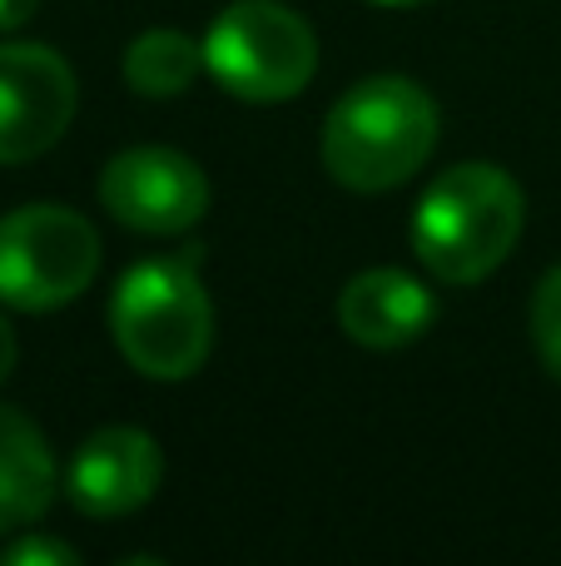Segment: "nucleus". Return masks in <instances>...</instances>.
<instances>
[{
  "instance_id": "f257e3e1",
  "label": "nucleus",
  "mask_w": 561,
  "mask_h": 566,
  "mask_svg": "<svg viewBox=\"0 0 561 566\" xmlns=\"http://www.w3.org/2000/svg\"><path fill=\"white\" fill-rule=\"evenodd\" d=\"M527 224V195L502 165H453L427 185L413 209V254L437 283L493 279Z\"/></svg>"
},
{
  "instance_id": "f03ea898",
  "label": "nucleus",
  "mask_w": 561,
  "mask_h": 566,
  "mask_svg": "<svg viewBox=\"0 0 561 566\" xmlns=\"http://www.w3.org/2000/svg\"><path fill=\"white\" fill-rule=\"evenodd\" d=\"M437 99L407 75H373L353 85L324 119V169L353 195H388L407 185L437 149Z\"/></svg>"
},
{
  "instance_id": "7ed1b4c3",
  "label": "nucleus",
  "mask_w": 561,
  "mask_h": 566,
  "mask_svg": "<svg viewBox=\"0 0 561 566\" xmlns=\"http://www.w3.org/2000/svg\"><path fill=\"white\" fill-rule=\"evenodd\" d=\"M109 333L139 378L184 382L214 348V303L194 254H165L135 264L109 293Z\"/></svg>"
},
{
  "instance_id": "20e7f679",
  "label": "nucleus",
  "mask_w": 561,
  "mask_h": 566,
  "mask_svg": "<svg viewBox=\"0 0 561 566\" xmlns=\"http://www.w3.org/2000/svg\"><path fill=\"white\" fill-rule=\"evenodd\" d=\"M204 70L219 90L248 105H278L308 90L318 70V35L278 0H234L204 35Z\"/></svg>"
},
{
  "instance_id": "39448f33",
  "label": "nucleus",
  "mask_w": 561,
  "mask_h": 566,
  "mask_svg": "<svg viewBox=\"0 0 561 566\" xmlns=\"http://www.w3.org/2000/svg\"><path fill=\"white\" fill-rule=\"evenodd\" d=\"M99 274V234L70 205H25L0 219V303L55 313Z\"/></svg>"
},
{
  "instance_id": "423d86ee",
  "label": "nucleus",
  "mask_w": 561,
  "mask_h": 566,
  "mask_svg": "<svg viewBox=\"0 0 561 566\" xmlns=\"http://www.w3.org/2000/svg\"><path fill=\"white\" fill-rule=\"evenodd\" d=\"M99 205L135 234H184L209 214V179L189 155L169 145H135L99 175Z\"/></svg>"
},
{
  "instance_id": "0eeeda50",
  "label": "nucleus",
  "mask_w": 561,
  "mask_h": 566,
  "mask_svg": "<svg viewBox=\"0 0 561 566\" xmlns=\"http://www.w3.org/2000/svg\"><path fill=\"white\" fill-rule=\"evenodd\" d=\"M80 109L75 70L50 45H0V165H30L65 139Z\"/></svg>"
},
{
  "instance_id": "6e6552de",
  "label": "nucleus",
  "mask_w": 561,
  "mask_h": 566,
  "mask_svg": "<svg viewBox=\"0 0 561 566\" xmlns=\"http://www.w3.org/2000/svg\"><path fill=\"white\" fill-rule=\"evenodd\" d=\"M159 482H165L159 442L145 428L115 422V428L89 432L75 448V458L65 468V497L85 517L109 522L139 512L159 492Z\"/></svg>"
},
{
  "instance_id": "1a4fd4ad",
  "label": "nucleus",
  "mask_w": 561,
  "mask_h": 566,
  "mask_svg": "<svg viewBox=\"0 0 561 566\" xmlns=\"http://www.w3.org/2000/svg\"><path fill=\"white\" fill-rule=\"evenodd\" d=\"M437 318V303L423 279L403 269H363L338 293V323L358 348L393 353L417 343Z\"/></svg>"
},
{
  "instance_id": "9d476101",
  "label": "nucleus",
  "mask_w": 561,
  "mask_h": 566,
  "mask_svg": "<svg viewBox=\"0 0 561 566\" xmlns=\"http://www.w3.org/2000/svg\"><path fill=\"white\" fill-rule=\"evenodd\" d=\"M55 452L20 408L0 402V537L25 532L55 502Z\"/></svg>"
},
{
  "instance_id": "9b49d317",
  "label": "nucleus",
  "mask_w": 561,
  "mask_h": 566,
  "mask_svg": "<svg viewBox=\"0 0 561 566\" xmlns=\"http://www.w3.org/2000/svg\"><path fill=\"white\" fill-rule=\"evenodd\" d=\"M204 70V40L184 30H145L125 50V85L145 99H174Z\"/></svg>"
},
{
  "instance_id": "f8f14e48",
  "label": "nucleus",
  "mask_w": 561,
  "mask_h": 566,
  "mask_svg": "<svg viewBox=\"0 0 561 566\" xmlns=\"http://www.w3.org/2000/svg\"><path fill=\"white\" fill-rule=\"evenodd\" d=\"M532 343L542 368L561 382V264L547 269L532 293Z\"/></svg>"
},
{
  "instance_id": "ddd939ff",
  "label": "nucleus",
  "mask_w": 561,
  "mask_h": 566,
  "mask_svg": "<svg viewBox=\"0 0 561 566\" xmlns=\"http://www.w3.org/2000/svg\"><path fill=\"white\" fill-rule=\"evenodd\" d=\"M0 562L6 566H80V552L70 547V542H55V537H20L10 542L6 552H0Z\"/></svg>"
},
{
  "instance_id": "4468645a",
  "label": "nucleus",
  "mask_w": 561,
  "mask_h": 566,
  "mask_svg": "<svg viewBox=\"0 0 561 566\" xmlns=\"http://www.w3.org/2000/svg\"><path fill=\"white\" fill-rule=\"evenodd\" d=\"M40 10V0H0V30H20Z\"/></svg>"
},
{
  "instance_id": "2eb2a0df",
  "label": "nucleus",
  "mask_w": 561,
  "mask_h": 566,
  "mask_svg": "<svg viewBox=\"0 0 561 566\" xmlns=\"http://www.w3.org/2000/svg\"><path fill=\"white\" fill-rule=\"evenodd\" d=\"M20 358V343H15V328L6 323V313H0V382L10 378V368H15Z\"/></svg>"
},
{
  "instance_id": "dca6fc26",
  "label": "nucleus",
  "mask_w": 561,
  "mask_h": 566,
  "mask_svg": "<svg viewBox=\"0 0 561 566\" xmlns=\"http://www.w3.org/2000/svg\"><path fill=\"white\" fill-rule=\"evenodd\" d=\"M378 6H417V0H378Z\"/></svg>"
}]
</instances>
